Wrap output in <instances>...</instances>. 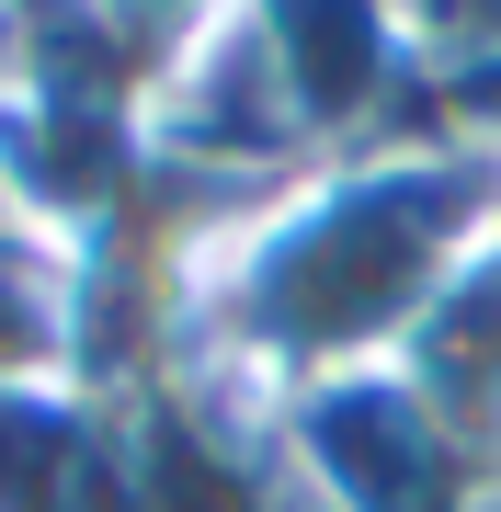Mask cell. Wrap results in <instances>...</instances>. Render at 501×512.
<instances>
[{
    "instance_id": "6da1fadb",
    "label": "cell",
    "mask_w": 501,
    "mask_h": 512,
    "mask_svg": "<svg viewBox=\"0 0 501 512\" xmlns=\"http://www.w3.org/2000/svg\"><path fill=\"white\" fill-rule=\"evenodd\" d=\"M490 228H501V160L433 126L319 160L205 262L183 365L251 387L274 410L308 387L376 376L422 342V319L445 308V285L479 262Z\"/></svg>"
},
{
    "instance_id": "7a4b0ae2",
    "label": "cell",
    "mask_w": 501,
    "mask_h": 512,
    "mask_svg": "<svg viewBox=\"0 0 501 512\" xmlns=\"http://www.w3.org/2000/svg\"><path fill=\"white\" fill-rule=\"evenodd\" d=\"M297 512H501V444L433 399L422 376L376 365L274 410Z\"/></svg>"
},
{
    "instance_id": "3957f363",
    "label": "cell",
    "mask_w": 501,
    "mask_h": 512,
    "mask_svg": "<svg viewBox=\"0 0 501 512\" xmlns=\"http://www.w3.org/2000/svg\"><path fill=\"white\" fill-rule=\"evenodd\" d=\"M0 512H137L126 399L92 376L0 387Z\"/></svg>"
},
{
    "instance_id": "277c9868",
    "label": "cell",
    "mask_w": 501,
    "mask_h": 512,
    "mask_svg": "<svg viewBox=\"0 0 501 512\" xmlns=\"http://www.w3.org/2000/svg\"><path fill=\"white\" fill-rule=\"evenodd\" d=\"M399 376H422L467 433L501 444V228L479 239V262L445 285V308L422 319V342L399 353Z\"/></svg>"
},
{
    "instance_id": "5b68a950",
    "label": "cell",
    "mask_w": 501,
    "mask_h": 512,
    "mask_svg": "<svg viewBox=\"0 0 501 512\" xmlns=\"http://www.w3.org/2000/svg\"><path fill=\"white\" fill-rule=\"evenodd\" d=\"M35 376H80V296L57 239L0 217V387H35Z\"/></svg>"
},
{
    "instance_id": "8992f818",
    "label": "cell",
    "mask_w": 501,
    "mask_h": 512,
    "mask_svg": "<svg viewBox=\"0 0 501 512\" xmlns=\"http://www.w3.org/2000/svg\"><path fill=\"white\" fill-rule=\"evenodd\" d=\"M80 12H92L103 35L126 46L137 69H149V92H160V69H171L183 46H205V35H217L228 12H240V0H80Z\"/></svg>"
},
{
    "instance_id": "52a82bcc",
    "label": "cell",
    "mask_w": 501,
    "mask_h": 512,
    "mask_svg": "<svg viewBox=\"0 0 501 512\" xmlns=\"http://www.w3.org/2000/svg\"><path fill=\"white\" fill-rule=\"evenodd\" d=\"M410 46H422V80L445 69H490L501 57V0H399Z\"/></svg>"
}]
</instances>
